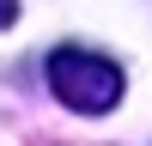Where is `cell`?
I'll return each mask as SVG.
<instances>
[{"label":"cell","instance_id":"7a4b0ae2","mask_svg":"<svg viewBox=\"0 0 152 146\" xmlns=\"http://www.w3.org/2000/svg\"><path fill=\"white\" fill-rule=\"evenodd\" d=\"M12 18H18V0H0V31H6Z\"/></svg>","mask_w":152,"mask_h":146},{"label":"cell","instance_id":"6da1fadb","mask_svg":"<svg viewBox=\"0 0 152 146\" xmlns=\"http://www.w3.org/2000/svg\"><path fill=\"white\" fill-rule=\"evenodd\" d=\"M43 73H49L55 104L79 110V116H104V110L122 104V67H116L110 55H97V49H85V43H61V49H49Z\"/></svg>","mask_w":152,"mask_h":146}]
</instances>
